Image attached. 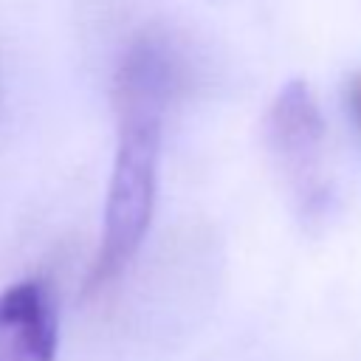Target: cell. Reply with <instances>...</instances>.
<instances>
[{"instance_id":"cell-1","label":"cell","mask_w":361,"mask_h":361,"mask_svg":"<svg viewBox=\"0 0 361 361\" xmlns=\"http://www.w3.org/2000/svg\"><path fill=\"white\" fill-rule=\"evenodd\" d=\"M172 76L175 68L166 51L149 37L133 42L116 71V155L104 200L102 243L87 276V293L110 285L147 237L155 209L158 158Z\"/></svg>"},{"instance_id":"cell-2","label":"cell","mask_w":361,"mask_h":361,"mask_svg":"<svg viewBox=\"0 0 361 361\" xmlns=\"http://www.w3.org/2000/svg\"><path fill=\"white\" fill-rule=\"evenodd\" d=\"M265 138L296 200L319 206L324 197V118L305 79L279 87L268 107Z\"/></svg>"},{"instance_id":"cell-3","label":"cell","mask_w":361,"mask_h":361,"mask_svg":"<svg viewBox=\"0 0 361 361\" xmlns=\"http://www.w3.org/2000/svg\"><path fill=\"white\" fill-rule=\"evenodd\" d=\"M56 310L39 279H23L0 293V361H54Z\"/></svg>"},{"instance_id":"cell-4","label":"cell","mask_w":361,"mask_h":361,"mask_svg":"<svg viewBox=\"0 0 361 361\" xmlns=\"http://www.w3.org/2000/svg\"><path fill=\"white\" fill-rule=\"evenodd\" d=\"M344 102H347V110H350V118L361 135V71L353 73L344 85Z\"/></svg>"}]
</instances>
